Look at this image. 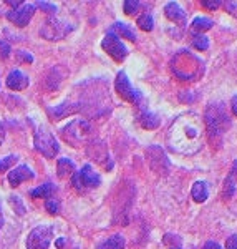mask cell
Listing matches in <instances>:
<instances>
[{
  "label": "cell",
  "mask_w": 237,
  "mask_h": 249,
  "mask_svg": "<svg viewBox=\"0 0 237 249\" xmlns=\"http://www.w3.org/2000/svg\"><path fill=\"white\" fill-rule=\"evenodd\" d=\"M226 249H237V236H231V238H227Z\"/></svg>",
  "instance_id": "cell-32"
},
{
  "label": "cell",
  "mask_w": 237,
  "mask_h": 249,
  "mask_svg": "<svg viewBox=\"0 0 237 249\" xmlns=\"http://www.w3.org/2000/svg\"><path fill=\"white\" fill-rule=\"evenodd\" d=\"M17 160H18V156H15V155H10V156H7V158L0 160V173H3V171L9 170L12 164L17 163Z\"/></svg>",
  "instance_id": "cell-25"
},
{
  "label": "cell",
  "mask_w": 237,
  "mask_h": 249,
  "mask_svg": "<svg viewBox=\"0 0 237 249\" xmlns=\"http://www.w3.org/2000/svg\"><path fill=\"white\" fill-rule=\"evenodd\" d=\"M57 164H58V176H60V178H68V176H73L75 164H73L71 160L60 158Z\"/></svg>",
  "instance_id": "cell-17"
},
{
  "label": "cell",
  "mask_w": 237,
  "mask_h": 249,
  "mask_svg": "<svg viewBox=\"0 0 237 249\" xmlns=\"http://www.w3.org/2000/svg\"><path fill=\"white\" fill-rule=\"evenodd\" d=\"M18 57L22 58V60H25L27 63H32V62H34V57H32L30 53H25V52H18Z\"/></svg>",
  "instance_id": "cell-34"
},
{
  "label": "cell",
  "mask_w": 237,
  "mask_h": 249,
  "mask_svg": "<svg viewBox=\"0 0 237 249\" xmlns=\"http://www.w3.org/2000/svg\"><path fill=\"white\" fill-rule=\"evenodd\" d=\"M45 208H47V211L50 213V214H57V213L60 211V204H58V201H55L53 198L47 199Z\"/></svg>",
  "instance_id": "cell-26"
},
{
  "label": "cell",
  "mask_w": 237,
  "mask_h": 249,
  "mask_svg": "<svg viewBox=\"0 0 237 249\" xmlns=\"http://www.w3.org/2000/svg\"><path fill=\"white\" fill-rule=\"evenodd\" d=\"M2 223H3V216H2V211H0V226H2Z\"/></svg>",
  "instance_id": "cell-39"
},
{
  "label": "cell",
  "mask_w": 237,
  "mask_h": 249,
  "mask_svg": "<svg viewBox=\"0 0 237 249\" xmlns=\"http://www.w3.org/2000/svg\"><path fill=\"white\" fill-rule=\"evenodd\" d=\"M62 136L71 146H82V144H85L93 136V128H91V124L86 120L76 118L63 128Z\"/></svg>",
  "instance_id": "cell-3"
},
{
  "label": "cell",
  "mask_w": 237,
  "mask_h": 249,
  "mask_svg": "<svg viewBox=\"0 0 237 249\" xmlns=\"http://www.w3.org/2000/svg\"><path fill=\"white\" fill-rule=\"evenodd\" d=\"M204 249H220V246L218 243H214V241H209V243H206Z\"/></svg>",
  "instance_id": "cell-35"
},
{
  "label": "cell",
  "mask_w": 237,
  "mask_h": 249,
  "mask_svg": "<svg viewBox=\"0 0 237 249\" xmlns=\"http://www.w3.org/2000/svg\"><path fill=\"white\" fill-rule=\"evenodd\" d=\"M164 12H166V17L172 20V22H178V23H186V15H184L183 9L179 7V3L176 2H169L166 5V9H164Z\"/></svg>",
  "instance_id": "cell-14"
},
{
  "label": "cell",
  "mask_w": 237,
  "mask_h": 249,
  "mask_svg": "<svg viewBox=\"0 0 237 249\" xmlns=\"http://www.w3.org/2000/svg\"><path fill=\"white\" fill-rule=\"evenodd\" d=\"M138 7H139V2H135V0H126V2H124V14H128V15L135 14V12L138 10Z\"/></svg>",
  "instance_id": "cell-27"
},
{
  "label": "cell",
  "mask_w": 237,
  "mask_h": 249,
  "mask_svg": "<svg viewBox=\"0 0 237 249\" xmlns=\"http://www.w3.org/2000/svg\"><path fill=\"white\" fill-rule=\"evenodd\" d=\"M37 7H40L42 10H45L47 14H55V12H57V7L51 5V3H47V2H38Z\"/></svg>",
  "instance_id": "cell-30"
},
{
  "label": "cell",
  "mask_w": 237,
  "mask_h": 249,
  "mask_svg": "<svg viewBox=\"0 0 237 249\" xmlns=\"http://www.w3.org/2000/svg\"><path fill=\"white\" fill-rule=\"evenodd\" d=\"M139 123H141V126L146 128V130H156V128L161 124V118H159L158 115L146 111V113L141 115V118H139Z\"/></svg>",
  "instance_id": "cell-16"
},
{
  "label": "cell",
  "mask_w": 237,
  "mask_h": 249,
  "mask_svg": "<svg viewBox=\"0 0 237 249\" xmlns=\"http://www.w3.org/2000/svg\"><path fill=\"white\" fill-rule=\"evenodd\" d=\"M192 45H194L196 50H201V52L207 50V48H209V40H207V37H204V35H196Z\"/></svg>",
  "instance_id": "cell-24"
},
{
  "label": "cell",
  "mask_w": 237,
  "mask_h": 249,
  "mask_svg": "<svg viewBox=\"0 0 237 249\" xmlns=\"http://www.w3.org/2000/svg\"><path fill=\"white\" fill-rule=\"evenodd\" d=\"M10 52H12V48H10L9 43H7L5 40H0V58L2 60L9 58Z\"/></svg>",
  "instance_id": "cell-28"
},
{
  "label": "cell",
  "mask_w": 237,
  "mask_h": 249,
  "mask_svg": "<svg viewBox=\"0 0 237 249\" xmlns=\"http://www.w3.org/2000/svg\"><path fill=\"white\" fill-rule=\"evenodd\" d=\"M34 178H35L34 171H32L27 164H20V166H17L15 170H12L9 173V183L12 186H18L20 183L29 181V179H34Z\"/></svg>",
  "instance_id": "cell-11"
},
{
  "label": "cell",
  "mask_w": 237,
  "mask_h": 249,
  "mask_svg": "<svg viewBox=\"0 0 237 249\" xmlns=\"http://www.w3.org/2000/svg\"><path fill=\"white\" fill-rule=\"evenodd\" d=\"M115 32H118L121 37L124 38H128V40H131V42H135L136 40V34H135V30L133 29H130V25H126V23H115L113 25V34Z\"/></svg>",
  "instance_id": "cell-21"
},
{
  "label": "cell",
  "mask_w": 237,
  "mask_h": 249,
  "mask_svg": "<svg viewBox=\"0 0 237 249\" xmlns=\"http://www.w3.org/2000/svg\"><path fill=\"white\" fill-rule=\"evenodd\" d=\"M82 108V105H71V103H63V105H58L55 108H50L48 113L53 116V120H62L65 118L67 115H73Z\"/></svg>",
  "instance_id": "cell-13"
},
{
  "label": "cell",
  "mask_w": 237,
  "mask_h": 249,
  "mask_svg": "<svg viewBox=\"0 0 237 249\" xmlns=\"http://www.w3.org/2000/svg\"><path fill=\"white\" fill-rule=\"evenodd\" d=\"M229 116L224 111L222 105H209L206 110V116H204V122H206V133L209 136V142L214 144L222 143V136L229 128Z\"/></svg>",
  "instance_id": "cell-2"
},
{
  "label": "cell",
  "mask_w": 237,
  "mask_h": 249,
  "mask_svg": "<svg viewBox=\"0 0 237 249\" xmlns=\"http://www.w3.org/2000/svg\"><path fill=\"white\" fill-rule=\"evenodd\" d=\"M191 196L194 198L196 203H204L209 196L207 184L204 181H196L194 186H192V190H191Z\"/></svg>",
  "instance_id": "cell-15"
},
{
  "label": "cell",
  "mask_w": 237,
  "mask_h": 249,
  "mask_svg": "<svg viewBox=\"0 0 237 249\" xmlns=\"http://www.w3.org/2000/svg\"><path fill=\"white\" fill-rule=\"evenodd\" d=\"M231 176L234 179H237V160L234 161V164H232V170H231Z\"/></svg>",
  "instance_id": "cell-37"
},
{
  "label": "cell",
  "mask_w": 237,
  "mask_h": 249,
  "mask_svg": "<svg viewBox=\"0 0 237 249\" xmlns=\"http://www.w3.org/2000/svg\"><path fill=\"white\" fill-rule=\"evenodd\" d=\"M201 5H203L204 9H207V10H216L218 7H220V2H218V0H203V2H201Z\"/></svg>",
  "instance_id": "cell-29"
},
{
  "label": "cell",
  "mask_w": 237,
  "mask_h": 249,
  "mask_svg": "<svg viewBox=\"0 0 237 249\" xmlns=\"http://www.w3.org/2000/svg\"><path fill=\"white\" fill-rule=\"evenodd\" d=\"M98 249H124V238L119 234H115L106 241H103L98 246Z\"/></svg>",
  "instance_id": "cell-19"
},
{
  "label": "cell",
  "mask_w": 237,
  "mask_h": 249,
  "mask_svg": "<svg viewBox=\"0 0 237 249\" xmlns=\"http://www.w3.org/2000/svg\"><path fill=\"white\" fill-rule=\"evenodd\" d=\"M212 25H214V23H212V20H211V18H206V17H198V18L192 20V23H191V30L194 32V34L201 35V32H206V30H209Z\"/></svg>",
  "instance_id": "cell-18"
},
{
  "label": "cell",
  "mask_w": 237,
  "mask_h": 249,
  "mask_svg": "<svg viewBox=\"0 0 237 249\" xmlns=\"http://www.w3.org/2000/svg\"><path fill=\"white\" fill-rule=\"evenodd\" d=\"M30 80L27 77L25 73H22L20 70H14L9 73V77H7V87L10 88V90H15V91H22L25 90L27 87H29Z\"/></svg>",
  "instance_id": "cell-12"
},
{
  "label": "cell",
  "mask_w": 237,
  "mask_h": 249,
  "mask_svg": "<svg viewBox=\"0 0 237 249\" xmlns=\"http://www.w3.org/2000/svg\"><path fill=\"white\" fill-rule=\"evenodd\" d=\"M34 143H35V150H37L38 153H42L43 156H47V158H55L60 150L55 136L43 126L35 131Z\"/></svg>",
  "instance_id": "cell-4"
},
{
  "label": "cell",
  "mask_w": 237,
  "mask_h": 249,
  "mask_svg": "<svg viewBox=\"0 0 237 249\" xmlns=\"http://www.w3.org/2000/svg\"><path fill=\"white\" fill-rule=\"evenodd\" d=\"M102 47L111 58L116 60V62H121V60L126 58V55H128V48L123 45V42L119 40V37L116 34H113V32H110V34L103 38Z\"/></svg>",
  "instance_id": "cell-8"
},
{
  "label": "cell",
  "mask_w": 237,
  "mask_h": 249,
  "mask_svg": "<svg viewBox=\"0 0 237 249\" xmlns=\"http://www.w3.org/2000/svg\"><path fill=\"white\" fill-rule=\"evenodd\" d=\"M231 108H232V113H234L237 116V95L232 98V102H231Z\"/></svg>",
  "instance_id": "cell-36"
},
{
  "label": "cell",
  "mask_w": 237,
  "mask_h": 249,
  "mask_svg": "<svg viewBox=\"0 0 237 249\" xmlns=\"http://www.w3.org/2000/svg\"><path fill=\"white\" fill-rule=\"evenodd\" d=\"M226 9L231 12L234 17H237V3H232V2H229V3H226Z\"/></svg>",
  "instance_id": "cell-33"
},
{
  "label": "cell",
  "mask_w": 237,
  "mask_h": 249,
  "mask_svg": "<svg viewBox=\"0 0 237 249\" xmlns=\"http://www.w3.org/2000/svg\"><path fill=\"white\" fill-rule=\"evenodd\" d=\"M53 238V228L51 226H37L29 234L27 249H48Z\"/></svg>",
  "instance_id": "cell-6"
},
{
  "label": "cell",
  "mask_w": 237,
  "mask_h": 249,
  "mask_svg": "<svg viewBox=\"0 0 237 249\" xmlns=\"http://www.w3.org/2000/svg\"><path fill=\"white\" fill-rule=\"evenodd\" d=\"M138 25L139 29L144 30V32H151L152 27H154V22H152V17L151 15H141V17L138 18Z\"/></svg>",
  "instance_id": "cell-22"
},
{
  "label": "cell",
  "mask_w": 237,
  "mask_h": 249,
  "mask_svg": "<svg viewBox=\"0 0 237 249\" xmlns=\"http://www.w3.org/2000/svg\"><path fill=\"white\" fill-rule=\"evenodd\" d=\"M71 183L78 191H88L91 188H96L100 183H102V178L96 171H93V168L90 164L83 166L80 171L73 173V178H71Z\"/></svg>",
  "instance_id": "cell-5"
},
{
  "label": "cell",
  "mask_w": 237,
  "mask_h": 249,
  "mask_svg": "<svg viewBox=\"0 0 237 249\" xmlns=\"http://www.w3.org/2000/svg\"><path fill=\"white\" fill-rule=\"evenodd\" d=\"M206 126L198 113L181 115L168 131V146L181 155H194L203 148Z\"/></svg>",
  "instance_id": "cell-1"
},
{
  "label": "cell",
  "mask_w": 237,
  "mask_h": 249,
  "mask_svg": "<svg viewBox=\"0 0 237 249\" xmlns=\"http://www.w3.org/2000/svg\"><path fill=\"white\" fill-rule=\"evenodd\" d=\"M71 30H73L71 25H68V23L62 22V20H58V18H51L43 25V29L40 30V35L45 37L47 40H62L63 37H67Z\"/></svg>",
  "instance_id": "cell-7"
},
{
  "label": "cell",
  "mask_w": 237,
  "mask_h": 249,
  "mask_svg": "<svg viewBox=\"0 0 237 249\" xmlns=\"http://www.w3.org/2000/svg\"><path fill=\"white\" fill-rule=\"evenodd\" d=\"M34 14H35L34 3H23L18 9L10 10L9 14H7V18H9L12 23H15L17 27H25L32 20V17H34Z\"/></svg>",
  "instance_id": "cell-10"
},
{
  "label": "cell",
  "mask_w": 237,
  "mask_h": 249,
  "mask_svg": "<svg viewBox=\"0 0 237 249\" xmlns=\"http://www.w3.org/2000/svg\"><path fill=\"white\" fill-rule=\"evenodd\" d=\"M10 203H12V206H18V211H20V214H23L25 213V208H23V204L20 203V199H18V196H10Z\"/></svg>",
  "instance_id": "cell-31"
},
{
  "label": "cell",
  "mask_w": 237,
  "mask_h": 249,
  "mask_svg": "<svg viewBox=\"0 0 237 249\" xmlns=\"http://www.w3.org/2000/svg\"><path fill=\"white\" fill-rule=\"evenodd\" d=\"M236 181L237 179L232 178L231 175L227 176L226 183H224V198H232V195H234V191H236Z\"/></svg>",
  "instance_id": "cell-23"
},
{
  "label": "cell",
  "mask_w": 237,
  "mask_h": 249,
  "mask_svg": "<svg viewBox=\"0 0 237 249\" xmlns=\"http://www.w3.org/2000/svg\"><path fill=\"white\" fill-rule=\"evenodd\" d=\"M62 246H63V239L57 241V248H62Z\"/></svg>",
  "instance_id": "cell-38"
},
{
  "label": "cell",
  "mask_w": 237,
  "mask_h": 249,
  "mask_svg": "<svg viewBox=\"0 0 237 249\" xmlns=\"http://www.w3.org/2000/svg\"><path fill=\"white\" fill-rule=\"evenodd\" d=\"M115 87H116V91H118V95L121 96L123 100H126V102L133 103V105L141 100V93H139V91L136 90L133 85H131L124 71H119V73H118V77H116V82H115Z\"/></svg>",
  "instance_id": "cell-9"
},
{
  "label": "cell",
  "mask_w": 237,
  "mask_h": 249,
  "mask_svg": "<svg viewBox=\"0 0 237 249\" xmlns=\"http://www.w3.org/2000/svg\"><path fill=\"white\" fill-rule=\"evenodd\" d=\"M55 184H51V183H45V184H42L40 188H37V190H34L30 193L34 198H45V199H50L51 198V195L55 193Z\"/></svg>",
  "instance_id": "cell-20"
}]
</instances>
